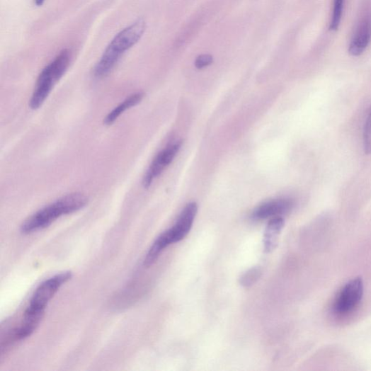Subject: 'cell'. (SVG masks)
Here are the masks:
<instances>
[{"instance_id":"4fadbf2b","label":"cell","mask_w":371,"mask_h":371,"mask_svg":"<svg viewBox=\"0 0 371 371\" xmlns=\"http://www.w3.org/2000/svg\"><path fill=\"white\" fill-rule=\"evenodd\" d=\"M345 1L346 0H333L332 16L329 25V29L331 32H335V30H338L340 23H341Z\"/></svg>"},{"instance_id":"9c48e42d","label":"cell","mask_w":371,"mask_h":371,"mask_svg":"<svg viewBox=\"0 0 371 371\" xmlns=\"http://www.w3.org/2000/svg\"><path fill=\"white\" fill-rule=\"evenodd\" d=\"M294 203L291 200L281 199L265 202L258 207L252 215V218L256 221L277 217L290 212Z\"/></svg>"},{"instance_id":"ba28073f","label":"cell","mask_w":371,"mask_h":371,"mask_svg":"<svg viewBox=\"0 0 371 371\" xmlns=\"http://www.w3.org/2000/svg\"><path fill=\"white\" fill-rule=\"evenodd\" d=\"M371 40V16H367L357 26L349 45V53L359 56L364 52Z\"/></svg>"},{"instance_id":"7c38bea8","label":"cell","mask_w":371,"mask_h":371,"mask_svg":"<svg viewBox=\"0 0 371 371\" xmlns=\"http://www.w3.org/2000/svg\"><path fill=\"white\" fill-rule=\"evenodd\" d=\"M173 244L169 233L167 231L162 233L152 244L144 259V265L149 267L159 258L168 246Z\"/></svg>"},{"instance_id":"e0dca14e","label":"cell","mask_w":371,"mask_h":371,"mask_svg":"<svg viewBox=\"0 0 371 371\" xmlns=\"http://www.w3.org/2000/svg\"><path fill=\"white\" fill-rule=\"evenodd\" d=\"M34 1L37 6H42L45 4V0H34Z\"/></svg>"},{"instance_id":"7a4b0ae2","label":"cell","mask_w":371,"mask_h":371,"mask_svg":"<svg viewBox=\"0 0 371 371\" xmlns=\"http://www.w3.org/2000/svg\"><path fill=\"white\" fill-rule=\"evenodd\" d=\"M88 202V198L82 193L63 196L30 215L21 225V232L23 234H29L46 229L61 216L81 210Z\"/></svg>"},{"instance_id":"30bf717a","label":"cell","mask_w":371,"mask_h":371,"mask_svg":"<svg viewBox=\"0 0 371 371\" xmlns=\"http://www.w3.org/2000/svg\"><path fill=\"white\" fill-rule=\"evenodd\" d=\"M285 227V220L280 216L273 218L266 229L264 234V249L266 253L273 251L277 246L278 236Z\"/></svg>"},{"instance_id":"5b68a950","label":"cell","mask_w":371,"mask_h":371,"mask_svg":"<svg viewBox=\"0 0 371 371\" xmlns=\"http://www.w3.org/2000/svg\"><path fill=\"white\" fill-rule=\"evenodd\" d=\"M72 277L70 271L57 274L42 282L35 290L26 310L45 312L48 302L62 286L68 282Z\"/></svg>"},{"instance_id":"277c9868","label":"cell","mask_w":371,"mask_h":371,"mask_svg":"<svg viewBox=\"0 0 371 371\" xmlns=\"http://www.w3.org/2000/svg\"><path fill=\"white\" fill-rule=\"evenodd\" d=\"M363 293L364 285L362 278H353L336 295L332 305L333 313L338 316L350 314L360 304Z\"/></svg>"},{"instance_id":"5bb4252c","label":"cell","mask_w":371,"mask_h":371,"mask_svg":"<svg viewBox=\"0 0 371 371\" xmlns=\"http://www.w3.org/2000/svg\"><path fill=\"white\" fill-rule=\"evenodd\" d=\"M261 270L254 268L246 272L240 278V284L246 287L253 285L260 278Z\"/></svg>"},{"instance_id":"8992f818","label":"cell","mask_w":371,"mask_h":371,"mask_svg":"<svg viewBox=\"0 0 371 371\" xmlns=\"http://www.w3.org/2000/svg\"><path fill=\"white\" fill-rule=\"evenodd\" d=\"M182 142H176L158 154L153 160L144 176L142 184L145 189H148L154 179H156L172 163L178 154Z\"/></svg>"},{"instance_id":"9a60e30c","label":"cell","mask_w":371,"mask_h":371,"mask_svg":"<svg viewBox=\"0 0 371 371\" xmlns=\"http://www.w3.org/2000/svg\"><path fill=\"white\" fill-rule=\"evenodd\" d=\"M363 143L365 152L371 154V110L365 121L363 132Z\"/></svg>"},{"instance_id":"52a82bcc","label":"cell","mask_w":371,"mask_h":371,"mask_svg":"<svg viewBox=\"0 0 371 371\" xmlns=\"http://www.w3.org/2000/svg\"><path fill=\"white\" fill-rule=\"evenodd\" d=\"M198 209L195 202H190L182 210L176 224L168 230L173 244L181 241L188 236L193 225Z\"/></svg>"},{"instance_id":"3957f363","label":"cell","mask_w":371,"mask_h":371,"mask_svg":"<svg viewBox=\"0 0 371 371\" xmlns=\"http://www.w3.org/2000/svg\"><path fill=\"white\" fill-rule=\"evenodd\" d=\"M72 54L64 49L47 65L40 74L36 87L29 101V107L38 110L47 99L54 86L67 72L72 62Z\"/></svg>"},{"instance_id":"8fae6325","label":"cell","mask_w":371,"mask_h":371,"mask_svg":"<svg viewBox=\"0 0 371 371\" xmlns=\"http://www.w3.org/2000/svg\"><path fill=\"white\" fill-rule=\"evenodd\" d=\"M144 98V93L142 91L136 92L130 96L125 101H123L112 111H110L104 118V125L111 126L116 120L127 110L139 104Z\"/></svg>"},{"instance_id":"6da1fadb","label":"cell","mask_w":371,"mask_h":371,"mask_svg":"<svg viewBox=\"0 0 371 371\" xmlns=\"http://www.w3.org/2000/svg\"><path fill=\"white\" fill-rule=\"evenodd\" d=\"M146 28L145 21L141 18L121 30L110 42L93 70L94 77L102 79L111 74L122 56L139 42Z\"/></svg>"},{"instance_id":"2e32d148","label":"cell","mask_w":371,"mask_h":371,"mask_svg":"<svg viewBox=\"0 0 371 371\" xmlns=\"http://www.w3.org/2000/svg\"><path fill=\"white\" fill-rule=\"evenodd\" d=\"M213 62V57L209 54H203L198 56L195 60V65L197 69H202L210 66Z\"/></svg>"}]
</instances>
